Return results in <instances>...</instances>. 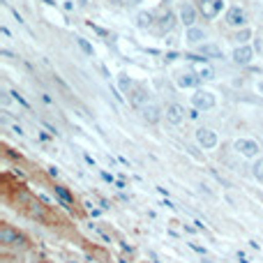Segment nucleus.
<instances>
[{
	"label": "nucleus",
	"instance_id": "16",
	"mask_svg": "<svg viewBox=\"0 0 263 263\" xmlns=\"http://www.w3.org/2000/svg\"><path fill=\"white\" fill-rule=\"evenodd\" d=\"M136 21H139V28H153V23H155V14H153V12H139Z\"/></svg>",
	"mask_w": 263,
	"mask_h": 263
},
{
	"label": "nucleus",
	"instance_id": "7",
	"mask_svg": "<svg viewBox=\"0 0 263 263\" xmlns=\"http://www.w3.org/2000/svg\"><path fill=\"white\" fill-rule=\"evenodd\" d=\"M199 9H196V5L192 3H180V7H178V18H180V23L185 28H192L196 26V18H199Z\"/></svg>",
	"mask_w": 263,
	"mask_h": 263
},
{
	"label": "nucleus",
	"instance_id": "17",
	"mask_svg": "<svg viewBox=\"0 0 263 263\" xmlns=\"http://www.w3.org/2000/svg\"><path fill=\"white\" fill-rule=\"evenodd\" d=\"M252 176H254L259 182H263V155L261 157H256L254 164H252Z\"/></svg>",
	"mask_w": 263,
	"mask_h": 263
},
{
	"label": "nucleus",
	"instance_id": "4",
	"mask_svg": "<svg viewBox=\"0 0 263 263\" xmlns=\"http://www.w3.org/2000/svg\"><path fill=\"white\" fill-rule=\"evenodd\" d=\"M233 150H236L238 155H242V157H247V159H256L259 153H261V145H259V141L245 139V136H242V139H236Z\"/></svg>",
	"mask_w": 263,
	"mask_h": 263
},
{
	"label": "nucleus",
	"instance_id": "21",
	"mask_svg": "<svg viewBox=\"0 0 263 263\" xmlns=\"http://www.w3.org/2000/svg\"><path fill=\"white\" fill-rule=\"evenodd\" d=\"M55 194H58L60 199L65 201V203H72V196H69V192H67V190H63V187H55Z\"/></svg>",
	"mask_w": 263,
	"mask_h": 263
},
{
	"label": "nucleus",
	"instance_id": "23",
	"mask_svg": "<svg viewBox=\"0 0 263 263\" xmlns=\"http://www.w3.org/2000/svg\"><path fill=\"white\" fill-rule=\"evenodd\" d=\"M12 132H14V134H18V136H23V127H21L18 123H14V125H12Z\"/></svg>",
	"mask_w": 263,
	"mask_h": 263
},
{
	"label": "nucleus",
	"instance_id": "10",
	"mask_svg": "<svg viewBox=\"0 0 263 263\" xmlns=\"http://www.w3.org/2000/svg\"><path fill=\"white\" fill-rule=\"evenodd\" d=\"M0 242L12 245V247H23V245H26V238H23L21 233H16L14 229L3 227V229H0Z\"/></svg>",
	"mask_w": 263,
	"mask_h": 263
},
{
	"label": "nucleus",
	"instance_id": "11",
	"mask_svg": "<svg viewBox=\"0 0 263 263\" xmlns=\"http://www.w3.org/2000/svg\"><path fill=\"white\" fill-rule=\"evenodd\" d=\"M185 42H187L190 46H201V44H205V30H203V28H199V26L187 28Z\"/></svg>",
	"mask_w": 263,
	"mask_h": 263
},
{
	"label": "nucleus",
	"instance_id": "13",
	"mask_svg": "<svg viewBox=\"0 0 263 263\" xmlns=\"http://www.w3.org/2000/svg\"><path fill=\"white\" fill-rule=\"evenodd\" d=\"M141 116H143V120L145 123H150V125H155V123H159L162 120V116H164V111L159 109L155 102H150L145 109H141Z\"/></svg>",
	"mask_w": 263,
	"mask_h": 263
},
{
	"label": "nucleus",
	"instance_id": "19",
	"mask_svg": "<svg viewBox=\"0 0 263 263\" xmlns=\"http://www.w3.org/2000/svg\"><path fill=\"white\" fill-rule=\"evenodd\" d=\"M250 37H252L250 28H242V30L236 32V42H238V44H247V40H250Z\"/></svg>",
	"mask_w": 263,
	"mask_h": 263
},
{
	"label": "nucleus",
	"instance_id": "18",
	"mask_svg": "<svg viewBox=\"0 0 263 263\" xmlns=\"http://www.w3.org/2000/svg\"><path fill=\"white\" fill-rule=\"evenodd\" d=\"M196 77L199 79H215V69L208 67V65H201V67H196Z\"/></svg>",
	"mask_w": 263,
	"mask_h": 263
},
{
	"label": "nucleus",
	"instance_id": "3",
	"mask_svg": "<svg viewBox=\"0 0 263 263\" xmlns=\"http://www.w3.org/2000/svg\"><path fill=\"white\" fill-rule=\"evenodd\" d=\"M224 21H227L229 28L242 30V28H247V21H250V16H247V9L245 7H240V5H233V7L227 9V16H224Z\"/></svg>",
	"mask_w": 263,
	"mask_h": 263
},
{
	"label": "nucleus",
	"instance_id": "1",
	"mask_svg": "<svg viewBox=\"0 0 263 263\" xmlns=\"http://www.w3.org/2000/svg\"><path fill=\"white\" fill-rule=\"evenodd\" d=\"M217 104V97L213 90H205V88H196L194 95H192V106L196 111H210Z\"/></svg>",
	"mask_w": 263,
	"mask_h": 263
},
{
	"label": "nucleus",
	"instance_id": "15",
	"mask_svg": "<svg viewBox=\"0 0 263 263\" xmlns=\"http://www.w3.org/2000/svg\"><path fill=\"white\" fill-rule=\"evenodd\" d=\"M196 51H199L201 55H210V58H217V55H222V49H219L217 44H201V46H196Z\"/></svg>",
	"mask_w": 263,
	"mask_h": 263
},
{
	"label": "nucleus",
	"instance_id": "9",
	"mask_svg": "<svg viewBox=\"0 0 263 263\" xmlns=\"http://www.w3.org/2000/svg\"><path fill=\"white\" fill-rule=\"evenodd\" d=\"M127 95H129V104L134 106V109H139V111L145 109V106L153 102V100H150V92L145 90V88H141V86H136L132 92H127Z\"/></svg>",
	"mask_w": 263,
	"mask_h": 263
},
{
	"label": "nucleus",
	"instance_id": "8",
	"mask_svg": "<svg viewBox=\"0 0 263 263\" xmlns=\"http://www.w3.org/2000/svg\"><path fill=\"white\" fill-rule=\"evenodd\" d=\"M164 116H166V120L171 125H182L187 118V109L182 104H178V102H171L166 106V111H164Z\"/></svg>",
	"mask_w": 263,
	"mask_h": 263
},
{
	"label": "nucleus",
	"instance_id": "2",
	"mask_svg": "<svg viewBox=\"0 0 263 263\" xmlns=\"http://www.w3.org/2000/svg\"><path fill=\"white\" fill-rule=\"evenodd\" d=\"M227 7L224 0H196V9L205 21H215V18L222 14V9Z\"/></svg>",
	"mask_w": 263,
	"mask_h": 263
},
{
	"label": "nucleus",
	"instance_id": "25",
	"mask_svg": "<svg viewBox=\"0 0 263 263\" xmlns=\"http://www.w3.org/2000/svg\"><path fill=\"white\" fill-rule=\"evenodd\" d=\"M109 3H114V5H125L127 0H109Z\"/></svg>",
	"mask_w": 263,
	"mask_h": 263
},
{
	"label": "nucleus",
	"instance_id": "22",
	"mask_svg": "<svg viewBox=\"0 0 263 263\" xmlns=\"http://www.w3.org/2000/svg\"><path fill=\"white\" fill-rule=\"evenodd\" d=\"M118 81H120V88H123L125 92H129V88H132V79H127L125 74H120L118 77Z\"/></svg>",
	"mask_w": 263,
	"mask_h": 263
},
{
	"label": "nucleus",
	"instance_id": "20",
	"mask_svg": "<svg viewBox=\"0 0 263 263\" xmlns=\"http://www.w3.org/2000/svg\"><path fill=\"white\" fill-rule=\"evenodd\" d=\"M77 44H79V49H81L86 55H92V53H95V51H92V46L88 44V42L83 40V37H77Z\"/></svg>",
	"mask_w": 263,
	"mask_h": 263
},
{
	"label": "nucleus",
	"instance_id": "24",
	"mask_svg": "<svg viewBox=\"0 0 263 263\" xmlns=\"http://www.w3.org/2000/svg\"><path fill=\"white\" fill-rule=\"evenodd\" d=\"M256 92H259V95H263V81H256Z\"/></svg>",
	"mask_w": 263,
	"mask_h": 263
},
{
	"label": "nucleus",
	"instance_id": "14",
	"mask_svg": "<svg viewBox=\"0 0 263 263\" xmlns=\"http://www.w3.org/2000/svg\"><path fill=\"white\" fill-rule=\"evenodd\" d=\"M173 28H176V14L173 12H164L162 16H159V21H157V30L162 32H171Z\"/></svg>",
	"mask_w": 263,
	"mask_h": 263
},
{
	"label": "nucleus",
	"instance_id": "5",
	"mask_svg": "<svg viewBox=\"0 0 263 263\" xmlns=\"http://www.w3.org/2000/svg\"><path fill=\"white\" fill-rule=\"evenodd\" d=\"M254 55H256L254 46H250V44H238L236 49H233L231 58H233V63H236V65H240V67H247V65L254 63Z\"/></svg>",
	"mask_w": 263,
	"mask_h": 263
},
{
	"label": "nucleus",
	"instance_id": "6",
	"mask_svg": "<svg viewBox=\"0 0 263 263\" xmlns=\"http://www.w3.org/2000/svg\"><path fill=\"white\" fill-rule=\"evenodd\" d=\"M194 136H196V143H199L203 150H213V148H217V143H219L217 132L210 129V127H199Z\"/></svg>",
	"mask_w": 263,
	"mask_h": 263
},
{
	"label": "nucleus",
	"instance_id": "12",
	"mask_svg": "<svg viewBox=\"0 0 263 263\" xmlns=\"http://www.w3.org/2000/svg\"><path fill=\"white\" fill-rule=\"evenodd\" d=\"M176 83H178V88H182V90H190V88L199 86L201 79L196 77V72H180L176 77Z\"/></svg>",
	"mask_w": 263,
	"mask_h": 263
}]
</instances>
